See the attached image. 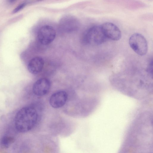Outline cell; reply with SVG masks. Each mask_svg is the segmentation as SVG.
<instances>
[{
    "mask_svg": "<svg viewBox=\"0 0 153 153\" xmlns=\"http://www.w3.org/2000/svg\"><path fill=\"white\" fill-rule=\"evenodd\" d=\"M14 138L12 137L9 136L4 137L1 140V146L3 148H7L14 142Z\"/></svg>",
    "mask_w": 153,
    "mask_h": 153,
    "instance_id": "obj_11",
    "label": "cell"
},
{
    "mask_svg": "<svg viewBox=\"0 0 153 153\" xmlns=\"http://www.w3.org/2000/svg\"><path fill=\"white\" fill-rule=\"evenodd\" d=\"M107 39L100 25H95L90 27L86 31L84 37L85 43L94 45L101 44Z\"/></svg>",
    "mask_w": 153,
    "mask_h": 153,
    "instance_id": "obj_3",
    "label": "cell"
},
{
    "mask_svg": "<svg viewBox=\"0 0 153 153\" xmlns=\"http://www.w3.org/2000/svg\"><path fill=\"white\" fill-rule=\"evenodd\" d=\"M147 71L152 76L153 74V60L150 62L147 68Z\"/></svg>",
    "mask_w": 153,
    "mask_h": 153,
    "instance_id": "obj_13",
    "label": "cell"
},
{
    "mask_svg": "<svg viewBox=\"0 0 153 153\" xmlns=\"http://www.w3.org/2000/svg\"><path fill=\"white\" fill-rule=\"evenodd\" d=\"M44 63L42 58L39 56L35 57L29 62L27 66L28 70L32 74H37L42 70Z\"/></svg>",
    "mask_w": 153,
    "mask_h": 153,
    "instance_id": "obj_10",
    "label": "cell"
},
{
    "mask_svg": "<svg viewBox=\"0 0 153 153\" xmlns=\"http://www.w3.org/2000/svg\"><path fill=\"white\" fill-rule=\"evenodd\" d=\"M51 86V82L48 79L46 78L40 79L33 84V92L37 96L45 95L49 91Z\"/></svg>",
    "mask_w": 153,
    "mask_h": 153,
    "instance_id": "obj_7",
    "label": "cell"
},
{
    "mask_svg": "<svg viewBox=\"0 0 153 153\" xmlns=\"http://www.w3.org/2000/svg\"><path fill=\"white\" fill-rule=\"evenodd\" d=\"M102 31L108 39L114 41L120 39L121 32L118 27L113 23L106 22L101 25Z\"/></svg>",
    "mask_w": 153,
    "mask_h": 153,
    "instance_id": "obj_6",
    "label": "cell"
},
{
    "mask_svg": "<svg viewBox=\"0 0 153 153\" xmlns=\"http://www.w3.org/2000/svg\"><path fill=\"white\" fill-rule=\"evenodd\" d=\"M38 118L37 112L34 108L30 106L23 107L18 111L16 115V128L20 132H28L35 126Z\"/></svg>",
    "mask_w": 153,
    "mask_h": 153,
    "instance_id": "obj_2",
    "label": "cell"
},
{
    "mask_svg": "<svg viewBox=\"0 0 153 153\" xmlns=\"http://www.w3.org/2000/svg\"><path fill=\"white\" fill-rule=\"evenodd\" d=\"M79 22L76 18L70 15L63 17L59 22L60 27L68 31L76 29L79 27Z\"/></svg>",
    "mask_w": 153,
    "mask_h": 153,
    "instance_id": "obj_9",
    "label": "cell"
},
{
    "mask_svg": "<svg viewBox=\"0 0 153 153\" xmlns=\"http://www.w3.org/2000/svg\"><path fill=\"white\" fill-rule=\"evenodd\" d=\"M152 113L141 112L131 123L123 141V152H151L153 151Z\"/></svg>",
    "mask_w": 153,
    "mask_h": 153,
    "instance_id": "obj_1",
    "label": "cell"
},
{
    "mask_svg": "<svg viewBox=\"0 0 153 153\" xmlns=\"http://www.w3.org/2000/svg\"><path fill=\"white\" fill-rule=\"evenodd\" d=\"M26 3L21 4L18 6L12 11L13 13H16L23 9L26 6Z\"/></svg>",
    "mask_w": 153,
    "mask_h": 153,
    "instance_id": "obj_12",
    "label": "cell"
},
{
    "mask_svg": "<svg viewBox=\"0 0 153 153\" xmlns=\"http://www.w3.org/2000/svg\"><path fill=\"white\" fill-rule=\"evenodd\" d=\"M17 0H7L8 2L11 4L14 3Z\"/></svg>",
    "mask_w": 153,
    "mask_h": 153,
    "instance_id": "obj_14",
    "label": "cell"
},
{
    "mask_svg": "<svg viewBox=\"0 0 153 153\" xmlns=\"http://www.w3.org/2000/svg\"><path fill=\"white\" fill-rule=\"evenodd\" d=\"M68 98V94L65 91H59L51 95L49 99V103L52 108H59L65 105Z\"/></svg>",
    "mask_w": 153,
    "mask_h": 153,
    "instance_id": "obj_8",
    "label": "cell"
},
{
    "mask_svg": "<svg viewBox=\"0 0 153 153\" xmlns=\"http://www.w3.org/2000/svg\"><path fill=\"white\" fill-rule=\"evenodd\" d=\"M129 45L132 49L137 54L144 56L148 51L147 41L142 34L135 33L132 34L129 39Z\"/></svg>",
    "mask_w": 153,
    "mask_h": 153,
    "instance_id": "obj_4",
    "label": "cell"
},
{
    "mask_svg": "<svg viewBox=\"0 0 153 153\" xmlns=\"http://www.w3.org/2000/svg\"><path fill=\"white\" fill-rule=\"evenodd\" d=\"M56 36V32L53 28L51 26L45 25L39 30L37 38L41 44L47 45L53 41Z\"/></svg>",
    "mask_w": 153,
    "mask_h": 153,
    "instance_id": "obj_5",
    "label": "cell"
}]
</instances>
